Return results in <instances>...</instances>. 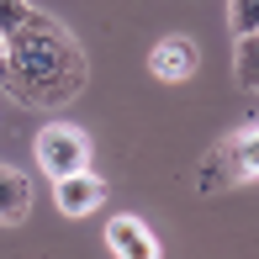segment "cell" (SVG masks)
<instances>
[{"instance_id": "obj_1", "label": "cell", "mask_w": 259, "mask_h": 259, "mask_svg": "<svg viewBox=\"0 0 259 259\" xmlns=\"http://www.w3.org/2000/svg\"><path fill=\"white\" fill-rule=\"evenodd\" d=\"M85 48L74 42V32L64 21H53L48 11H27L16 27L6 32V64H0V79L21 106H69L85 90Z\"/></svg>"}, {"instance_id": "obj_2", "label": "cell", "mask_w": 259, "mask_h": 259, "mask_svg": "<svg viewBox=\"0 0 259 259\" xmlns=\"http://www.w3.org/2000/svg\"><path fill=\"white\" fill-rule=\"evenodd\" d=\"M37 164H42V175H53V180L90 169V138L79 133V127H69V122L42 127L37 133Z\"/></svg>"}, {"instance_id": "obj_3", "label": "cell", "mask_w": 259, "mask_h": 259, "mask_svg": "<svg viewBox=\"0 0 259 259\" xmlns=\"http://www.w3.org/2000/svg\"><path fill=\"white\" fill-rule=\"evenodd\" d=\"M53 201L64 217H85V211H96L106 201V180L101 175H90V169H79V175H64V180H53Z\"/></svg>"}, {"instance_id": "obj_4", "label": "cell", "mask_w": 259, "mask_h": 259, "mask_svg": "<svg viewBox=\"0 0 259 259\" xmlns=\"http://www.w3.org/2000/svg\"><path fill=\"white\" fill-rule=\"evenodd\" d=\"M196 64H201V53H196L191 37H164L154 53H148V74L154 79H169V85H180V79L196 74Z\"/></svg>"}, {"instance_id": "obj_5", "label": "cell", "mask_w": 259, "mask_h": 259, "mask_svg": "<svg viewBox=\"0 0 259 259\" xmlns=\"http://www.w3.org/2000/svg\"><path fill=\"white\" fill-rule=\"evenodd\" d=\"M106 243L116 259H159V238L138 217H111L106 222Z\"/></svg>"}, {"instance_id": "obj_6", "label": "cell", "mask_w": 259, "mask_h": 259, "mask_svg": "<svg viewBox=\"0 0 259 259\" xmlns=\"http://www.w3.org/2000/svg\"><path fill=\"white\" fill-rule=\"evenodd\" d=\"M32 211V180L11 164H0V222H21Z\"/></svg>"}, {"instance_id": "obj_7", "label": "cell", "mask_w": 259, "mask_h": 259, "mask_svg": "<svg viewBox=\"0 0 259 259\" xmlns=\"http://www.w3.org/2000/svg\"><path fill=\"white\" fill-rule=\"evenodd\" d=\"M233 79L243 90H259V32L238 37V53H233Z\"/></svg>"}, {"instance_id": "obj_8", "label": "cell", "mask_w": 259, "mask_h": 259, "mask_svg": "<svg viewBox=\"0 0 259 259\" xmlns=\"http://www.w3.org/2000/svg\"><path fill=\"white\" fill-rule=\"evenodd\" d=\"M228 27H233V37L259 32V0H228Z\"/></svg>"}, {"instance_id": "obj_9", "label": "cell", "mask_w": 259, "mask_h": 259, "mask_svg": "<svg viewBox=\"0 0 259 259\" xmlns=\"http://www.w3.org/2000/svg\"><path fill=\"white\" fill-rule=\"evenodd\" d=\"M27 11H32V6H27V0H0V37H6V32H11V27H16V21H21V16H27Z\"/></svg>"}, {"instance_id": "obj_10", "label": "cell", "mask_w": 259, "mask_h": 259, "mask_svg": "<svg viewBox=\"0 0 259 259\" xmlns=\"http://www.w3.org/2000/svg\"><path fill=\"white\" fill-rule=\"evenodd\" d=\"M0 64H6V37H0Z\"/></svg>"}]
</instances>
